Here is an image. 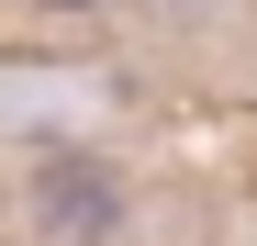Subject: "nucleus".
Listing matches in <instances>:
<instances>
[{"label":"nucleus","instance_id":"obj_1","mask_svg":"<svg viewBox=\"0 0 257 246\" xmlns=\"http://www.w3.org/2000/svg\"><path fill=\"white\" fill-rule=\"evenodd\" d=\"M45 213L78 235V224H112V179L101 168H56V190H45Z\"/></svg>","mask_w":257,"mask_h":246}]
</instances>
